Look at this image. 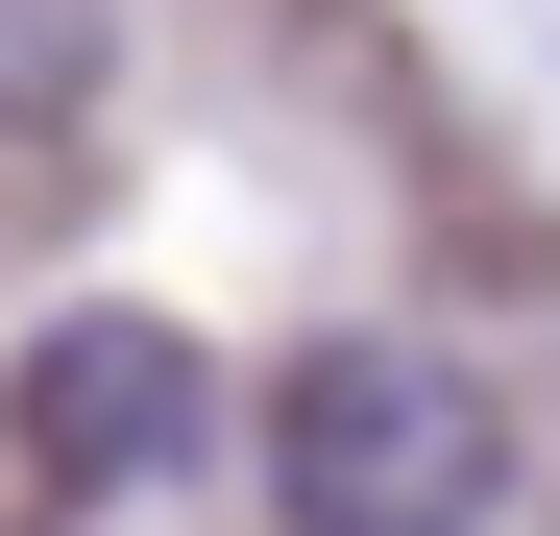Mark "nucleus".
I'll list each match as a JSON object with an SVG mask.
<instances>
[{"mask_svg":"<svg viewBox=\"0 0 560 536\" xmlns=\"http://www.w3.org/2000/svg\"><path fill=\"white\" fill-rule=\"evenodd\" d=\"M268 512L293 536H488L512 512L488 366H439V341H317V366L268 391Z\"/></svg>","mask_w":560,"mask_h":536,"instance_id":"nucleus-1","label":"nucleus"},{"mask_svg":"<svg viewBox=\"0 0 560 536\" xmlns=\"http://www.w3.org/2000/svg\"><path fill=\"white\" fill-rule=\"evenodd\" d=\"M196 439H220V366L171 317H49L25 341V464L49 488H171Z\"/></svg>","mask_w":560,"mask_h":536,"instance_id":"nucleus-2","label":"nucleus"}]
</instances>
